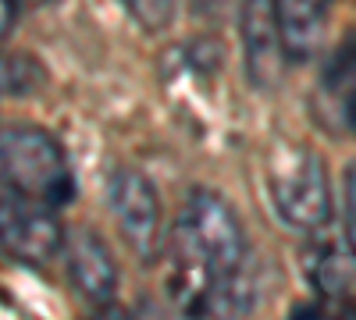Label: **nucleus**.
<instances>
[{
    "mask_svg": "<svg viewBox=\"0 0 356 320\" xmlns=\"http://www.w3.org/2000/svg\"><path fill=\"white\" fill-rule=\"evenodd\" d=\"M260 296L257 256L232 203L193 189L171 235L168 299L182 320H246Z\"/></svg>",
    "mask_w": 356,
    "mask_h": 320,
    "instance_id": "1",
    "label": "nucleus"
},
{
    "mask_svg": "<svg viewBox=\"0 0 356 320\" xmlns=\"http://www.w3.org/2000/svg\"><path fill=\"white\" fill-rule=\"evenodd\" d=\"M289 320H356V296H314L289 310Z\"/></svg>",
    "mask_w": 356,
    "mask_h": 320,
    "instance_id": "11",
    "label": "nucleus"
},
{
    "mask_svg": "<svg viewBox=\"0 0 356 320\" xmlns=\"http://www.w3.org/2000/svg\"><path fill=\"white\" fill-rule=\"evenodd\" d=\"M129 15H132L136 22H143L146 28H161V25L171 22L175 8H171V4H146V0H136V4H129Z\"/></svg>",
    "mask_w": 356,
    "mask_h": 320,
    "instance_id": "13",
    "label": "nucleus"
},
{
    "mask_svg": "<svg viewBox=\"0 0 356 320\" xmlns=\"http://www.w3.org/2000/svg\"><path fill=\"white\" fill-rule=\"evenodd\" d=\"M321 85L328 93H353L356 90V28L332 50L328 61H324Z\"/></svg>",
    "mask_w": 356,
    "mask_h": 320,
    "instance_id": "10",
    "label": "nucleus"
},
{
    "mask_svg": "<svg viewBox=\"0 0 356 320\" xmlns=\"http://www.w3.org/2000/svg\"><path fill=\"white\" fill-rule=\"evenodd\" d=\"M15 22H18V4H11V0H0V43L11 36Z\"/></svg>",
    "mask_w": 356,
    "mask_h": 320,
    "instance_id": "14",
    "label": "nucleus"
},
{
    "mask_svg": "<svg viewBox=\"0 0 356 320\" xmlns=\"http://www.w3.org/2000/svg\"><path fill=\"white\" fill-rule=\"evenodd\" d=\"M307 281L317 288V296H353L356 285V260L346 253L342 242L317 239L307 246Z\"/></svg>",
    "mask_w": 356,
    "mask_h": 320,
    "instance_id": "8",
    "label": "nucleus"
},
{
    "mask_svg": "<svg viewBox=\"0 0 356 320\" xmlns=\"http://www.w3.org/2000/svg\"><path fill=\"white\" fill-rule=\"evenodd\" d=\"M107 207L114 214V224L122 231L129 249L143 260L154 264L164 246V228H161V196L146 174L132 167H118L107 182Z\"/></svg>",
    "mask_w": 356,
    "mask_h": 320,
    "instance_id": "4",
    "label": "nucleus"
},
{
    "mask_svg": "<svg viewBox=\"0 0 356 320\" xmlns=\"http://www.w3.org/2000/svg\"><path fill=\"white\" fill-rule=\"evenodd\" d=\"M89 320H136L125 306H118V303H107V306H97L93 313H89Z\"/></svg>",
    "mask_w": 356,
    "mask_h": 320,
    "instance_id": "15",
    "label": "nucleus"
},
{
    "mask_svg": "<svg viewBox=\"0 0 356 320\" xmlns=\"http://www.w3.org/2000/svg\"><path fill=\"white\" fill-rule=\"evenodd\" d=\"M68 256V281L72 288L89 303V306H107L114 303V288H118V267L107 242L97 235L93 228H75L72 235H65Z\"/></svg>",
    "mask_w": 356,
    "mask_h": 320,
    "instance_id": "5",
    "label": "nucleus"
},
{
    "mask_svg": "<svg viewBox=\"0 0 356 320\" xmlns=\"http://www.w3.org/2000/svg\"><path fill=\"white\" fill-rule=\"evenodd\" d=\"M75 199V174L50 132L18 125L0 132V253L43 267L65 249L61 207Z\"/></svg>",
    "mask_w": 356,
    "mask_h": 320,
    "instance_id": "2",
    "label": "nucleus"
},
{
    "mask_svg": "<svg viewBox=\"0 0 356 320\" xmlns=\"http://www.w3.org/2000/svg\"><path fill=\"white\" fill-rule=\"evenodd\" d=\"M342 114H346V125L356 132V90L346 93V103H342Z\"/></svg>",
    "mask_w": 356,
    "mask_h": 320,
    "instance_id": "16",
    "label": "nucleus"
},
{
    "mask_svg": "<svg viewBox=\"0 0 356 320\" xmlns=\"http://www.w3.org/2000/svg\"><path fill=\"white\" fill-rule=\"evenodd\" d=\"M239 28H243L246 75L260 93H271L282 78V71H285V57H282L278 28H275V4H267V0L246 4Z\"/></svg>",
    "mask_w": 356,
    "mask_h": 320,
    "instance_id": "6",
    "label": "nucleus"
},
{
    "mask_svg": "<svg viewBox=\"0 0 356 320\" xmlns=\"http://www.w3.org/2000/svg\"><path fill=\"white\" fill-rule=\"evenodd\" d=\"M43 68L29 53H4L0 50V93L8 96H33L43 85Z\"/></svg>",
    "mask_w": 356,
    "mask_h": 320,
    "instance_id": "9",
    "label": "nucleus"
},
{
    "mask_svg": "<svg viewBox=\"0 0 356 320\" xmlns=\"http://www.w3.org/2000/svg\"><path fill=\"white\" fill-rule=\"evenodd\" d=\"M275 214L303 235H317L332 221V185L328 167L310 146H285L271 157L267 171Z\"/></svg>",
    "mask_w": 356,
    "mask_h": 320,
    "instance_id": "3",
    "label": "nucleus"
},
{
    "mask_svg": "<svg viewBox=\"0 0 356 320\" xmlns=\"http://www.w3.org/2000/svg\"><path fill=\"white\" fill-rule=\"evenodd\" d=\"M328 4L321 0H282L275 4V28L285 65H307L321 50L324 25H328Z\"/></svg>",
    "mask_w": 356,
    "mask_h": 320,
    "instance_id": "7",
    "label": "nucleus"
},
{
    "mask_svg": "<svg viewBox=\"0 0 356 320\" xmlns=\"http://www.w3.org/2000/svg\"><path fill=\"white\" fill-rule=\"evenodd\" d=\"M342 246L356 260V160L342 174Z\"/></svg>",
    "mask_w": 356,
    "mask_h": 320,
    "instance_id": "12",
    "label": "nucleus"
}]
</instances>
